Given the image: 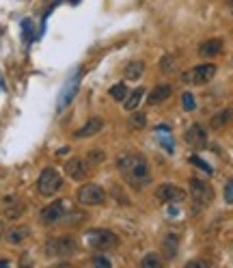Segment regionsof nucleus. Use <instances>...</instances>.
I'll use <instances>...</instances> for the list:
<instances>
[{
	"instance_id": "1a4fd4ad",
	"label": "nucleus",
	"mask_w": 233,
	"mask_h": 268,
	"mask_svg": "<svg viewBox=\"0 0 233 268\" xmlns=\"http://www.w3.org/2000/svg\"><path fill=\"white\" fill-rule=\"evenodd\" d=\"M156 199L160 201V203H182L186 199V193L175 186V184H162L160 188L156 190Z\"/></svg>"
},
{
	"instance_id": "4468645a",
	"label": "nucleus",
	"mask_w": 233,
	"mask_h": 268,
	"mask_svg": "<svg viewBox=\"0 0 233 268\" xmlns=\"http://www.w3.org/2000/svg\"><path fill=\"white\" fill-rule=\"evenodd\" d=\"M222 48H225V41L222 39H207L199 46V54L203 59H214L222 52Z\"/></svg>"
},
{
	"instance_id": "f3484780",
	"label": "nucleus",
	"mask_w": 233,
	"mask_h": 268,
	"mask_svg": "<svg viewBox=\"0 0 233 268\" xmlns=\"http://www.w3.org/2000/svg\"><path fill=\"white\" fill-rule=\"evenodd\" d=\"M145 74V63L143 61H130L128 65L123 69V76L125 80H141Z\"/></svg>"
},
{
	"instance_id": "7c9ffc66",
	"label": "nucleus",
	"mask_w": 233,
	"mask_h": 268,
	"mask_svg": "<svg viewBox=\"0 0 233 268\" xmlns=\"http://www.w3.org/2000/svg\"><path fill=\"white\" fill-rule=\"evenodd\" d=\"M91 262H93L95 266H112V262L108 260V257H102V255H95Z\"/></svg>"
},
{
	"instance_id": "f8f14e48",
	"label": "nucleus",
	"mask_w": 233,
	"mask_h": 268,
	"mask_svg": "<svg viewBox=\"0 0 233 268\" xmlns=\"http://www.w3.org/2000/svg\"><path fill=\"white\" fill-rule=\"evenodd\" d=\"M65 173L69 175L73 182L87 180V175H89V162L84 160V158H71V160L65 162Z\"/></svg>"
},
{
	"instance_id": "2eb2a0df",
	"label": "nucleus",
	"mask_w": 233,
	"mask_h": 268,
	"mask_svg": "<svg viewBox=\"0 0 233 268\" xmlns=\"http://www.w3.org/2000/svg\"><path fill=\"white\" fill-rule=\"evenodd\" d=\"M177 251H179V236L175 232H168L162 240V253H164L166 260H175Z\"/></svg>"
},
{
	"instance_id": "f704fd0d",
	"label": "nucleus",
	"mask_w": 233,
	"mask_h": 268,
	"mask_svg": "<svg viewBox=\"0 0 233 268\" xmlns=\"http://www.w3.org/2000/svg\"><path fill=\"white\" fill-rule=\"evenodd\" d=\"M0 266H9V260H0Z\"/></svg>"
},
{
	"instance_id": "39448f33",
	"label": "nucleus",
	"mask_w": 233,
	"mask_h": 268,
	"mask_svg": "<svg viewBox=\"0 0 233 268\" xmlns=\"http://www.w3.org/2000/svg\"><path fill=\"white\" fill-rule=\"evenodd\" d=\"M216 76V65L211 63H203V65H197L192 69H188L182 74V80L186 85H192V87H203L207 82Z\"/></svg>"
},
{
	"instance_id": "dca6fc26",
	"label": "nucleus",
	"mask_w": 233,
	"mask_h": 268,
	"mask_svg": "<svg viewBox=\"0 0 233 268\" xmlns=\"http://www.w3.org/2000/svg\"><path fill=\"white\" fill-rule=\"evenodd\" d=\"M102 128H104V121L100 117H93V119H89L87 123H84L82 128H78L73 137H76V139H89V137H95Z\"/></svg>"
},
{
	"instance_id": "393cba45",
	"label": "nucleus",
	"mask_w": 233,
	"mask_h": 268,
	"mask_svg": "<svg viewBox=\"0 0 233 268\" xmlns=\"http://www.w3.org/2000/svg\"><path fill=\"white\" fill-rule=\"evenodd\" d=\"M177 69V61L171 56V54H166V56H162L160 59V71H162V74H173V71Z\"/></svg>"
},
{
	"instance_id": "f03ea898",
	"label": "nucleus",
	"mask_w": 233,
	"mask_h": 268,
	"mask_svg": "<svg viewBox=\"0 0 233 268\" xmlns=\"http://www.w3.org/2000/svg\"><path fill=\"white\" fill-rule=\"evenodd\" d=\"M44 253L48 257H69L78 253V242L73 236H61V238H50L44 244Z\"/></svg>"
},
{
	"instance_id": "c9c22d12",
	"label": "nucleus",
	"mask_w": 233,
	"mask_h": 268,
	"mask_svg": "<svg viewBox=\"0 0 233 268\" xmlns=\"http://www.w3.org/2000/svg\"><path fill=\"white\" fill-rule=\"evenodd\" d=\"M229 9H231V13H233V0H229Z\"/></svg>"
},
{
	"instance_id": "9b49d317",
	"label": "nucleus",
	"mask_w": 233,
	"mask_h": 268,
	"mask_svg": "<svg viewBox=\"0 0 233 268\" xmlns=\"http://www.w3.org/2000/svg\"><path fill=\"white\" fill-rule=\"evenodd\" d=\"M184 141L188 143L190 147H195V149H203L207 145V130L201 126V123H192L186 134H184Z\"/></svg>"
},
{
	"instance_id": "f257e3e1",
	"label": "nucleus",
	"mask_w": 233,
	"mask_h": 268,
	"mask_svg": "<svg viewBox=\"0 0 233 268\" xmlns=\"http://www.w3.org/2000/svg\"><path fill=\"white\" fill-rule=\"evenodd\" d=\"M116 169L134 190H143L151 184L149 162L143 154H121L116 158Z\"/></svg>"
},
{
	"instance_id": "a211bd4d",
	"label": "nucleus",
	"mask_w": 233,
	"mask_h": 268,
	"mask_svg": "<svg viewBox=\"0 0 233 268\" xmlns=\"http://www.w3.org/2000/svg\"><path fill=\"white\" fill-rule=\"evenodd\" d=\"M143 95H145V89H134L132 93H128L125 95V100H123V106H125V110H136L139 108V104H141V100H143Z\"/></svg>"
},
{
	"instance_id": "9d476101",
	"label": "nucleus",
	"mask_w": 233,
	"mask_h": 268,
	"mask_svg": "<svg viewBox=\"0 0 233 268\" xmlns=\"http://www.w3.org/2000/svg\"><path fill=\"white\" fill-rule=\"evenodd\" d=\"M63 216H65V203L52 201L50 205H46V208L39 212V221L44 225H56L59 221H63Z\"/></svg>"
},
{
	"instance_id": "b1692460",
	"label": "nucleus",
	"mask_w": 233,
	"mask_h": 268,
	"mask_svg": "<svg viewBox=\"0 0 233 268\" xmlns=\"http://www.w3.org/2000/svg\"><path fill=\"white\" fill-rule=\"evenodd\" d=\"M147 126V115L139 110H132V117H130V128L132 130H145Z\"/></svg>"
},
{
	"instance_id": "5701e85b",
	"label": "nucleus",
	"mask_w": 233,
	"mask_h": 268,
	"mask_svg": "<svg viewBox=\"0 0 233 268\" xmlns=\"http://www.w3.org/2000/svg\"><path fill=\"white\" fill-rule=\"evenodd\" d=\"M128 93H130V91H128V87H125L123 82H116V85H112L110 91H108V95H110L114 102H123Z\"/></svg>"
},
{
	"instance_id": "72a5a7b5",
	"label": "nucleus",
	"mask_w": 233,
	"mask_h": 268,
	"mask_svg": "<svg viewBox=\"0 0 233 268\" xmlns=\"http://www.w3.org/2000/svg\"><path fill=\"white\" fill-rule=\"evenodd\" d=\"M5 236V225H3V221H0V238Z\"/></svg>"
},
{
	"instance_id": "6ab92c4d",
	"label": "nucleus",
	"mask_w": 233,
	"mask_h": 268,
	"mask_svg": "<svg viewBox=\"0 0 233 268\" xmlns=\"http://www.w3.org/2000/svg\"><path fill=\"white\" fill-rule=\"evenodd\" d=\"M156 134H158V139H160V143H162V145H164V149L168 151V154H173V137H171V128H168V126H164V123H162V126H158L156 128Z\"/></svg>"
},
{
	"instance_id": "ddd939ff",
	"label": "nucleus",
	"mask_w": 233,
	"mask_h": 268,
	"mask_svg": "<svg viewBox=\"0 0 233 268\" xmlns=\"http://www.w3.org/2000/svg\"><path fill=\"white\" fill-rule=\"evenodd\" d=\"M173 93V87L171 85H158L149 91V95H147V104L149 106H158V104H162V102H166L168 98H171Z\"/></svg>"
},
{
	"instance_id": "2f4dec72",
	"label": "nucleus",
	"mask_w": 233,
	"mask_h": 268,
	"mask_svg": "<svg viewBox=\"0 0 233 268\" xmlns=\"http://www.w3.org/2000/svg\"><path fill=\"white\" fill-rule=\"evenodd\" d=\"M22 30L26 37H30V33H33V20H22Z\"/></svg>"
},
{
	"instance_id": "a878e982",
	"label": "nucleus",
	"mask_w": 233,
	"mask_h": 268,
	"mask_svg": "<svg viewBox=\"0 0 233 268\" xmlns=\"http://www.w3.org/2000/svg\"><path fill=\"white\" fill-rule=\"evenodd\" d=\"M182 108L188 110V112H192L197 108V102H195V95L190 93V91H186V93H182Z\"/></svg>"
},
{
	"instance_id": "473e14b6",
	"label": "nucleus",
	"mask_w": 233,
	"mask_h": 268,
	"mask_svg": "<svg viewBox=\"0 0 233 268\" xmlns=\"http://www.w3.org/2000/svg\"><path fill=\"white\" fill-rule=\"evenodd\" d=\"M188 266H201V268H203V266H207L205 262H188Z\"/></svg>"
},
{
	"instance_id": "cd10ccee",
	"label": "nucleus",
	"mask_w": 233,
	"mask_h": 268,
	"mask_svg": "<svg viewBox=\"0 0 233 268\" xmlns=\"http://www.w3.org/2000/svg\"><path fill=\"white\" fill-rule=\"evenodd\" d=\"M190 162H192V164H195L197 169H201V171H205L207 175H211V173H214V169H211V167H209V164H207L205 160H201L199 156H190Z\"/></svg>"
},
{
	"instance_id": "bb28decb",
	"label": "nucleus",
	"mask_w": 233,
	"mask_h": 268,
	"mask_svg": "<svg viewBox=\"0 0 233 268\" xmlns=\"http://www.w3.org/2000/svg\"><path fill=\"white\" fill-rule=\"evenodd\" d=\"M160 264H162V260H160V257H158V255H153V253L145 255L143 260H141V266H143V268H158Z\"/></svg>"
},
{
	"instance_id": "412c9836",
	"label": "nucleus",
	"mask_w": 233,
	"mask_h": 268,
	"mask_svg": "<svg viewBox=\"0 0 233 268\" xmlns=\"http://www.w3.org/2000/svg\"><path fill=\"white\" fill-rule=\"evenodd\" d=\"M231 119H233V110H231V108H227V110H220L218 115L211 117L209 126H211V130H220V128H225Z\"/></svg>"
},
{
	"instance_id": "423d86ee",
	"label": "nucleus",
	"mask_w": 233,
	"mask_h": 268,
	"mask_svg": "<svg viewBox=\"0 0 233 268\" xmlns=\"http://www.w3.org/2000/svg\"><path fill=\"white\" fill-rule=\"evenodd\" d=\"M190 197L199 205V208H205L214 201V188L209 186V182L199 180V178H190Z\"/></svg>"
},
{
	"instance_id": "c756f323",
	"label": "nucleus",
	"mask_w": 233,
	"mask_h": 268,
	"mask_svg": "<svg viewBox=\"0 0 233 268\" xmlns=\"http://www.w3.org/2000/svg\"><path fill=\"white\" fill-rule=\"evenodd\" d=\"M225 203H229V205H233V180H227L225 182Z\"/></svg>"
},
{
	"instance_id": "6e6552de",
	"label": "nucleus",
	"mask_w": 233,
	"mask_h": 268,
	"mask_svg": "<svg viewBox=\"0 0 233 268\" xmlns=\"http://www.w3.org/2000/svg\"><path fill=\"white\" fill-rule=\"evenodd\" d=\"M80 80H82V69H76V71H73V74L69 76V80L65 82V87L61 89V95H59V102H56V110H59V112L65 108L73 98H76L78 87H80Z\"/></svg>"
},
{
	"instance_id": "20e7f679",
	"label": "nucleus",
	"mask_w": 233,
	"mask_h": 268,
	"mask_svg": "<svg viewBox=\"0 0 233 268\" xmlns=\"http://www.w3.org/2000/svg\"><path fill=\"white\" fill-rule=\"evenodd\" d=\"M63 186V178L56 169H44L39 173V180H37V190L39 195H44V197H52V195H56Z\"/></svg>"
},
{
	"instance_id": "7ed1b4c3",
	"label": "nucleus",
	"mask_w": 233,
	"mask_h": 268,
	"mask_svg": "<svg viewBox=\"0 0 233 268\" xmlns=\"http://www.w3.org/2000/svg\"><path fill=\"white\" fill-rule=\"evenodd\" d=\"M87 244L93 251H106V249H114L119 244V236L110 229H91L87 232Z\"/></svg>"
},
{
	"instance_id": "aec40b11",
	"label": "nucleus",
	"mask_w": 233,
	"mask_h": 268,
	"mask_svg": "<svg viewBox=\"0 0 233 268\" xmlns=\"http://www.w3.org/2000/svg\"><path fill=\"white\" fill-rule=\"evenodd\" d=\"M5 214L7 219H20L24 214V203L15 201L13 197H7V205H5Z\"/></svg>"
},
{
	"instance_id": "c85d7f7f",
	"label": "nucleus",
	"mask_w": 233,
	"mask_h": 268,
	"mask_svg": "<svg viewBox=\"0 0 233 268\" xmlns=\"http://www.w3.org/2000/svg\"><path fill=\"white\" fill-rule=\"evenodd\" d=\"M104 160H106V154H104V151H98V149L89 151V156H87V162H89V164H102Z\"/></svg>"
},
{
	"instance_id": "4be33fe9",
	"label": "nucleus",
	"mask_w": 233,
	"mask_h": 268,
	"mask_svg": "<svg viewBox=\"0 0 233 268\" xmlns=\"http://www.w3.org/2000/svg\"><path fill=\"white\" fill-rule=\"evenodd\" d=\"M30 236V229L28 227H13L11 232H7V242L9 244H20V242H24L26 238Z\"/></svg>"
},
{
	"instance_id": "0eeeda50",
	"label": "nucleus",
	"mask_w": 233,
	"mask_h": 268,
	"mask_svg": "<svg viewBox=\"0 0 233 268\" xmlns=\"http://www.w3.org/2000/svg\"><path fill=\"white\" fill-rule=\"evenodd\" d=\"M76 201L80 205H102L106 201V193L98 184H84L76 193Z\"/></svg>"
}]
</instances>
